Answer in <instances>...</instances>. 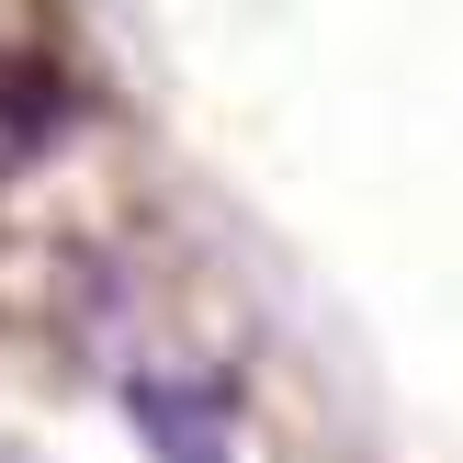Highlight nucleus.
I'll use <instances>...</instances> for the list:
<instances>
[{"label":"nucleus","instance_id":"obj_1","mask_svg":"<svg viewBox=\"0 0 463 463\" xmlns=\"http://www.w3.org/2000/svg\"><path fill=\"white\" fill-rule=\"evenodd\" d=\"M125 419L147 430L158 463H238V384L203 373V362H136Z\"/></svg>","mask_w":463,"mask_h":463},{"label":"nucleus","instance_id":"obj_2","mask_svg":"<svg viewBox=\"0 0 463 463\" xmlns=\"http://www.w3.org/2000/svg\"><path fill=\"white\" fill-rule=\"evenodd\" d=\"M57 136H68V90H57V68L12 57V68H0V170H23V158L57 147Z\"/></svg>","mask_w":463,"mask_h":463}]
</instances>
